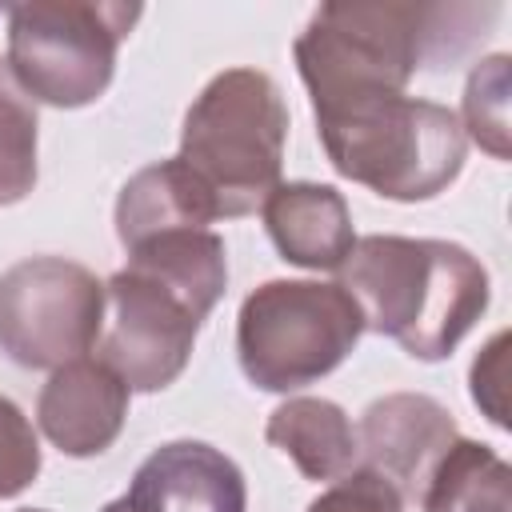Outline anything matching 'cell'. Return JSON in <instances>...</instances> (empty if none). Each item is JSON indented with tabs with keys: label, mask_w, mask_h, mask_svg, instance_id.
<instances>
[{
	"label": "cell",
	"mask_w": 512,
	"mask_h": 512,
	"mask_svg": "<svg viewBox=\"0 0 512 512\" xmlns=\"http://www.w3.org/2000/svg\"><path fill=\"white\" fill-rule=\"evenodd\" d=\"M504 348H508V332L492 336V344L476 356L472 364V400L488 412L492 424H508L504 416Z\"/></svg>",
	"instance_id": "ffe728a7"
},
{
	"label": "cell",
	"mask_w": 512,
	"mask_h": 512,
	"mask_svg": "<svg viewBox=\"0 0 512 512\" xmlns=\"http://www.w3.org/2000/svg\"><path fill=\"white\" fill-rule=\"evenodd\" d=\"M260 212L276 252L288 264L316 272L340 268L356 244L348 200L332 184H312V180L276 184L272 196L260 204Z\"/></svg>",
	"instance_id": "7c38bea8"
},
{
	"label": "cell",
	"mask_w": 512,
	"mask_h": 512,
	"mask_svg": "<svg viewBox=\"0 0 512 512\" xmlns=\"http://www.w3.org/2000/svg\"><path fill=\"white\" fill-rule=\"evenodd\" d=\"M40 476V440L28 416L0 396V500L20 496Z\"/></svg>",
	"instance_id": "ac0fdd59"
},
{
	"label": "cell",
	"mask_w": 512,
	"mask_h": 512,
	"mask_svg": "<svg viewBox=\"0 0 512 512\" xmlns=\"http://www.w3.org/2000/svg\"><path fill=\"white\" fill-rule=\"evenodd\" d=\"M104 332V284L76 260L32 256L0 276V352L20 368L80 360Z\"/></svg>",
	"instance_id": "ba28073f"
},
{
	"label": "cell",
	"mask_w": 512,
	"mask_h": 512,
	"mask_svg": "<svg viewBox=\"0 0 512 512\" xmlns=\"http://www.w3.org/2000/svg\"><path fill=\"white\" fill-rule=\"evenodd\" d=\"M36 184V104L0 60V208L16 204Z\"/></svg>",
	"instance_id": "2e32d148"
},
{
	"label": "cell",
	"mask_w": 512,
	"mask_h": 512,
	"mask_svg": "<svg viewBox=\"0 0 512 512\" xmlns=\"http://www.w3.org/2000/svg\"><path fill=\"white\" fill-rule=\"evenodd\" d=\"M468 136L496 160H508V56L496 52L472 68L464 88V124Z\"/></svg>",
	"instance_id": "e0dca14e"
},
{
	"label": "cell",
	"mask_w": 512,
	"mask_h": 512,
	"mask_svg": "<svg viewBox=\"0 0 512 512\" xmlns=\"http://www.w3.org/2000/svg\"><path fill=\"white\" fill-rule=\"evenodd\" d=\"M360 332L364 316L340 284L268 280L240 304L236 352L256 388L296 392L340 368Z\"/></svg>",
	"instance_id": "8992f818"
},
{
	"label": "cell",
	"mask_w": 512,
	"mask_h": 512,
	"mask_svg": "<svg viewBox=\"0 0 512 512\" xmlns=\"http://www.w3.org/2000/svg\"><path fill=\"white\" fill-rule=\"evenodd\" d=\"M140 4L116 0H32L8 8V72L52 108H84L104 96L116 52Z\"/></svg>",
	"instance_id": "52a82bcc"
},
{
	"label": "cell",
	"mask_w": 512,
	"mask_h": 512,
	"mask_svg": "<svg viewBox=\"0 0 512 512\" xmlns=\"http://www.w3.org/2000/svg\"><path fill=\"white\" fill-rule=\"evenodd\" d=\"M264 436L300 468L304 480H340L356 472L360 460V440L348 412L324 396L284 400L280 408H272Z\"/></svg>",
	"instance_id": "5bb4252c"
},
{
	"label": "cell",
	"mask_w": 512,
	"mask_h": 512,
	"mask_svg": "<svg viewBox=\"0 0 512 512\" xmlns=\"http://www.w3.org/2000/svg\"><path fill=\"white\" fill-rule=\"evenodd\" d=\"M288 108L260 68H228L204 84L180 128V160L212 192L220 216L256 212L280 184Z\"/></svg>",
	"instance_id": "277c9868"
},
{
	"label": "cell",
	"mask_w": 512,
	"mask_h": 512,
	"mask_svg": "<svg viewBox=\"0 0 512 512\" xmlns=\"http://www.w3.org/2000/svg\"><path fill=\"white\" fill-rule=\"evenodd\" d=\"M456 436L452 412L424 392H392L372 400L356 432L368 468L380 472L400 500H420L432 468Z\"/></svg>",
	"instance_id": "9c48e42d"
},
{
	"label": "cell",
	"mask_w": 512,
	"mask_h": 512,
	"mask_svg": "<svg viewBox=\"0 0 512 512\" xmlns=\"http://www.w3.org/2000/svg\"><path fill=\"white\" fill-rule=\"evenodd\" d=\"M248 488L232 456L204 440L160 444L132 476L128 492L100 512H244Z\"/></svg>",
	"instance_id": "30bf717a"
},
{
	"label": "cell",
	"mask_w": 512,
	"mask_h": 512,
	"mask_svg": "<svg viewBox=\"0 0 512 512\" xmlns=\"http://www.w3.org/2000/svg\"><path fill=\"white\" fill-rule=\"evenodd\" d=\"M336 272L364 328L416 360L452 356L492 296L488 268L464 244L432 236H364Z\"/></svg>",
	"instance_id": "7a4b0ae2"
},
{
	"label": "cell",
	"mask_w": 512,
	"mask_h": 512,
	"mask_svg": "<svg viewBox=\"0 0 512 512\" xmlns=\"http://www.w3.org/2000/svg\"><path fill=\"white\" fill-rule=\"evenodd\" d=\"M212 220H220L216 200L180 156L140 168L116 200V236L124 248H136L160 232L208 228Z\"/></svg>",
	"instance_id": "4fadbf2b"
},
{
	"label": "cell",
	"mask_w": 512,
	"mask_h": 512,
	"mask_svg": "<svg viewBox=\"0 0 512 512\" xmlns=\"http://www.w3.org/2000/svg\"><path fill=\"white\" fill-rule=\"evenodd\" d=\"M332 168L384 200H432L464 168V128L452 108L396 88H352L312 100Z\"/></svg>",
	"instance_id": "3957f363"
},
{
	"label": "cell",
	"mask_w": 512,
	"mask_h": 512,
	"mask_svg": "<svg viewBox=\"0 0 512 512\" xmlns=\"http://www.w3.org/2000/svg\"><path fill=\"white\" fill-rule=\"evenodd\" d=\"M20 512H44V508H20Z\"/></svg>",
	"instance_id": "44dd1931"
},
{
	"label": "cell",
	"mask_w": 512,
	"mask_h": 512,
	"mask_svg": "<svg viewBox=\"0 0 512 512\" xmlns=\"http://www.w3.org/2000/svg\"><path fill=\"white\" fill-rule=\"evenodd\" d=\"M128 416V384L104 360H68L52 368L36 400L40 432L64 456H100L116 444Z\"/></svg>",
	"instance_id": "8fae6325"
},
{
	"label": "cell",
	"mask_w": 512,
	"mask_h": 512,
	"mask_svg": "<svg viewBox=\"0 0 512 512\" xmlns=\"http://www.w3.org/2000/svg\"><path fill=\"white\" fill-rule=\"evenodd\" d=\"M420 512H512V468L488 444L456 436L420 492Z\"/></svg>",
	"instance_id": "9a60e30c"
},
{
	"label": "cell",
	"mask_w": 512,
	"mask_h": 512,
	"mask_svg": "<svg viewBox=\"0 0 512 512\" xmlns=\"http://www.w3.org/2000/svg\"><path fill=\"white\" fill-rule=\"evenodd\" d=\"M464 12L436 4H320L292 56L312 100L352 88L408 92L416 68L444 56L448 28Z\"/></svg>",
	"instance_id": "5b68a950"
},
{
	"label": "cell",
	"mask_w": 512,
	"mask_h": 512,
	"mask_svg": "<svg viewBox=\"0 0 512 512\" xmlns=\"http://www.w3.org/2000/svg\"><path fill=\"white\" fill-rule=\"evenodd\" d=\"M308 512H404L400 492L372 468H356L340 476L328 492H320Z\"/></svg>",
	"instance_id": "d6986e66"
},
{
	"label": "cell",
	"mask_w": 512,
	"mask_h": 512,
	"mask_svg": "<svg viewBox=\"0 0 512 512\" xmlns=\"http://www.w3.org/2000/svg\"><path fill=\"white\" fill-rule=\"evenodd\" d=\"M224 288V240L208 228L160 232L128 248V264L104 284L108 328L100 332V360L128 392L168 388L188 368L196 332Z\"/></svg>",
	"instance_id": "6da1fadb"
}]
</instances>
